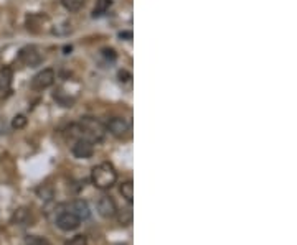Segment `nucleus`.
I'll use <instances>...</instances> for the list:
<instances>
[{
    "mask_svg": "<svg viewBox=\"0 0 297 245\" xmlns=\"http://www.w3.org/2000/svg\"><path fill=\"white\" fill-rule=\"evenodd\" d=\"M106 130L111 134V135H114L116 139H127V137L130 135V125L129 122L126 120V118H121V117H112L109 124H108V127H106Z\"/></svg>",
    "mask_w": 297,
    "mask_h": 245,
    "instance_id": "4",
    "label": "nucleus"
},
{
    "mask_svg": "<svg viewBox=\"0 0 297 245\" xmlns=\"http://www.w3.org/2000/svg\"><path fill=\"white\" fill-rule=\"evenodd\" d=\"M96 209H98L99 216L104 217V219H111V217H114L117 214L116 201L112 198H109V196H101L99 201H98V204H96Z\"/></svg>",
    "mask_w": 297,
    "mask_h": 245,
    "instance_id": "9",
    "label": "nucleus"
},
{
    "mask_svg": "<svg viewBox=\"0 0 297 245\" xmlns=\"http://www.w3.org/2000/svg\"><path fill=\"white\" fill-rule=\"evenodd\" d=\"M78 129H80V134L83 139H86L93 143L103 142L106 137V132H108L104 125L94 117H83L78 122Z\"/></svg>",
    "mask_w": 297,
    "mask_h": 245,
    "instance_id": "2",
    "label": "nucleus"
},
{
    "mask_svg": "<svg viewBox=\"0 0 297 245\" xmlns=\"http://www.w3.org/2000/svg\"><path fill=\"white\" fill-rule=\"evenodd\" d=\"M112 0H96V5H94L93 9V17L96 19V17H101L103 14L108 12V9L111 7Z\"/></svg>",
    "mask_w": 297,
    "mask_h": 245,
    "instance_id": "12",
    "label": "nucleus"
},
{
    "mask_svg": "<svg viewBox=\"0 0 297 245\" xmlns=\"http://www.w3.org/2000/svg\"><path fill=\"white\" fill-rule=\"evenodd\" d=\"M27 117L23 115V113H19V115H15L14 117V120H12V129H15V130H22V129H25V125H27Z\"/></svg>",
    "mask_w": 297,
    "mask_h": 245,
    "instance_id": "17",
    "label": "nucleus"
},
{
    "mask_svg": "<svg viewBox=\"0 0 297 245\" xmlns=\"http://www.w3.org/2000/svg\"><path fill=\"white\" fill-rule=\"evenodd\" d=\"M121 194H122V198L126 199L129 204H132V199H134V184L132 181H124L121 184Z\"/></svg>",
    "mask_w": 297,
    "mask_h": 245,
    "instance_id": "11",
    "label": "nucleus"
},
{
    "mask_svg": "<svg viewBox=\"0 0 297 245\" xmlns=\"http://www.w3.org/2000/svg\"><path fill=\"white\" fill-rule=\"evenodd\" d=\"M91 181L98 189H109L117 181V171L108 161L99 163L91 171Z\"/></svg>",
    "mask_w": 297,
    "mask_h": 245,
    "instance_id": "1",
    "label": "nucleus"
},
{
    "mask_svg": "<svg viewBox=\"0 0 297 245\" xmlns=\"http://www.w3.org/2000/svg\"><path fill=\"white\" fill-rule=\"evenodd\" d=\"M19 59L25 64V66H38V64L41 63V59H43V56H41V53L38 51L37 46H25L20 50V55H19Z\"/></svg>",
    "mask_w": 297,
    "mask_h": 245,
    "instance_id": "7",
    "label": "nucleus"
},
{
    "mask_svg": "<svg viewBox=\"0 0 297 245\" xmlns=\"http://www.w3.org/2000/svg\"><path fill=\"white\" fill-rule=\"evenodd\" d=\"M71 153L80 160L91 158L93 153H94V143L86 140V139H83V137L81 139H76L73 142V145H71Z\"/></svg>",
    "mask_w": 297,
    "mask_h": 245,
    "instance_id": "5",
    "label": "nucleus"
},
{
    "mask_svg": "<svg viewBox=\"0 0 297 245\" xmlns=\"http://www.w3.org/2000/svg\"><path fill=\"white\" fill-rule=\"evenodd\" d=\"M69 211L73 212L76 217H80V220H83V219H89V216H91V211H89L88 202L83 201V199H76V201L71 202Z\"/></svg>",
    "mask_w": 297,
    "mask_h": 245,
    "instance_id": "10",
    "label": "nucleus"
},
{
    "mask_svg": "<svg viewBox=\"0 0 297 245\" xmlns=\"http://www.w3.org/2000/svg\"><path fill=\"white\" fill-rule=\"evenodd\" d=\"M25 245H51L48 238L40 235H28L25 238Z\"/></svg>",
    "mask_w": 297,
    "mask_h": 245,
    "instance_id": "16",
    "label": "nucleus"
},
{
    "mask_svg": "<svg viewBox=\"0 0 297 245\" xmlns=\"http://www.w3.org/2000/svg\"><path fill=\"white\" fill-rule=\"evenodd\" d=\"M27 30L30 33L41 35V33H48L51 32V20L50 17H46L43 14H30L25 20Z\"/></svg>",
    "mask_w": 297,
    "mask_h": 245,
    "instance_id": "3",
    "label": "nucleus"
},
{
    "mask_svg": "<svg viewBox=\"0 0 297 245\" xmlns=\"http://www.w3.org/2000/svg\"><path fill=\"white\" fill-rule=\"evenodd\" d=\"M61 4L69 12H78L85 5V0H61Z\"/></svg>",
    "mask_w": 297,
    "mask_h": 245,
    "instance_id": "15",
    "label": "nucleus"
},
{
    "mask_svg": "<svg viewBox=\"0 0 297 245\" xmlns=\"http://www.w3.org/2000/svg\"><path fill=\"white\" fill-rule=\"evenodd\" d=\"M53 82H55V71L46 68L32 79V89L33 91H45L53 86Z\"/></svg>",
    "mask_w": 297,
    "mask_h": 245,
    "instance_id": "6",
    "label": "nucleus"
},
{
    "mask_svg": "<svg viewBox=\"0 0 297 245\" xmlns=\"http://www.w3.org/2000/svg\"><path fill=\"white\" fill-rule=\"evenodd\" d=\"M80 224H81L80 217H76L71 211L59 212L58 216H56V225H58L61 230H64V232L76 230V229L80 227Z\"/></svg>",
    "mask_w": 297,
    "mask_h": 245,
    "instance_id": "8",
    "label": "nucleus"
},
{
    "mask_svg": "<svg viewBox=\"0 0 297 245\" xmlns=\"http://www.w3.org/2000/svg\"><path fill=\"white\" fill-rule=\"evenodd\" d=\"M119 77H121V81L127 82V81L130 79V74H129V73H126V71H121V73H119Z\"/></svg>",
    "mask_w": 297,
    "mask_h": 245,
    "instance_id": "19",
    "label": "nucleus"
},
{
    "mask_svg": "<svg viewBox=\"0 0 297 245\" xmlns=\"http://www.w3.org/2000/svg\"><path fill=\"white\" fill-rule=\"evenodd\" d=\"M30 212L27 211L25 207H20V209H17L15 214H14V222L17 224H20V225H27V222L30 220Z\"/></svg>",
    "mask_w": 297,
    "mask_h": 245,
    "instance_id": "14",
    "label": "nucleus"
},
{
    "mask_svg": "<svg viewBox=\"0 0 297 245\" xmlns=\"http://www.w3.org/2000/svg\"><path fill=\"white\" fill-rule=\"evenodd\" d=\"M132 207H130V204L127 206V207H124V209H121L119 211V216H117V219H119V224L121 225H129L130 222H132Z\"/></svg>",
    "mask_w": 297,
    "mask_h": 245,
    "instance_id": "13",
    "label": "nucleus"
},
{
    "mask_svg": "<svg viewBox=\"0 0 297 245\" xmlns=\"http://www.w3.org/2000/svg\"><path fill=\"white\" fill-rule=\"evenodd\" d=\"M66 245H88V240H86V237L85 235H75L71 240H68Z\"/></svg>",
    "mask_w": 297,
    "mask_h": 245,
    "instance_id": "18",
    "label": "nucleus"
}]
</instances>
